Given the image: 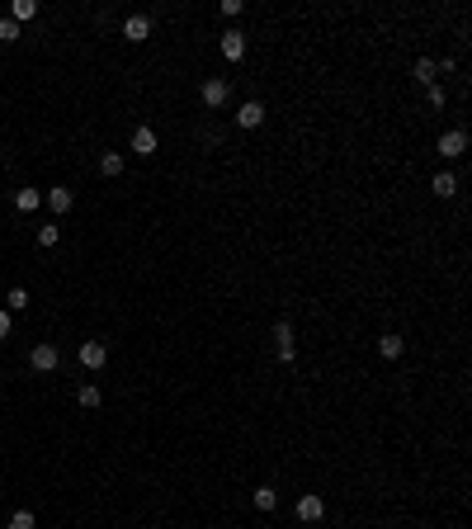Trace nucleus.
Wrapping results in <instances>:
<instances>
[{
    "instance_id": "1",
    "label": "nucleus",
    "mask_w": 472,
    "mask_h": 529,
    "mask_svg": "<svg viewBox=\"0 0 472 529\" xmlns=\"http://www.w3.org/2000/svg\"><path fill=\"white\" fill-rule=\"evenodd\" d=\"M199 95H204V104H208V109H222V104L232 99V85H227L222 76H208L204 85H199Z\"/></svg>"
},
{
    "instance_id": "2",
    "label": "nucleus",
    "mask_w": 472,
    "mask_h": 529,
    "mask_svg": "<svg viewBox=\"0 0 472 529\" xmlns=\"http://www.w3.org/2000/svg\"><path fill=\"white\" fill-rule=\"evenodd\" d=\"M57 364H62V355H57V345H33L29 350V369H38V374H52V369H57Z\"/></svg>"
},
{
    "instance_id": "3",
    "label": "nucleus",
    "mask_w": 472,
    "mask_h": 529,
    "mask_svg": "<svg viewBox=\"0 0 472 529\" xmlns=\"http://www.w3.org/2000/svg\"><path fill=\"white\" fill-rule=\"evenodd\" d=\"M218 47H222V57H227V62H241V57H246V33H241V29H222Z\"/></svg>"
},
{
    "instance_id": "4",
    "label": "nucleus",
    "mask_w": 472,
    "mask_h": 529,
    "mask_svg": "<svg viewBox=\"0 0 472 529\" xmlns=\"http://www.w3.org/2000/svg\"><path fill=\"white\" fill-rule=\"evenodd\" d=\"M274 355H279V364H293V355H298V345H293V327H288V322L274 327Z\"/></svg>"
},
{
    "instance_id": "5",
    "label": "nucleus",
    "mask_w": 472,
    "mask_h": 529,
    "mask_svg": "<svg viewBox=\"0 0 472 529\" xmlns=\"http://www.w3.org/2000/svg\"><path fill=\"white\" fill-rule=\"evenodd\" d=\"M463 152H468V133H463V128H449V133L440 138V156L444 161H458Z\"/></svg>"
},
{
    "instance_id": "6",
    "label": "nucleus",
    "mask_w": 472,
    "mask_h": 529,
    "mask_svg": "<svg viewBox=\"0 0 472 529\" xmlns=\"http://www.w3.org/2000/svg\"><path fill=\"white\" fill-rule=\"evenodd\" d=\"M104 359H109V345L104 341H85L80 345V364H85V369H104Z\"/></svg>"
},
{
    "instance_id": "7",
    "label": "nucleus",
    "mask_w": 472,
    "mask_h": 529,
    "mask_svg": "<svg viewBox=\"0 0 472 529\" xmlns=\"http://www.w3.org/2000/svg\"><path fill=\"white\" fill-rule=\"evenodd\" d=\"M43 203L52 208V213H57V218H62V213H71V203H76V194H71L66 185H57V189H47V194H43Z\"/></svg>"
},
{
    "instance_id": "8",
    "label": "nucleus",
    "mask_w": 472,
    "mask_h": 529,
    "mask_svg": "<svg viewBox=\"0 0 472 529\" xmlns=\"http://www.w3.org/2000/svg\"><path fill=\"white\" fill-rule=\"evenodd\" d=\"M265 123V104L260 99H246L241 109H236V128H260Z\"/></svg>"
},
{
    "instance_id": "9",
    "label": "nucleus",
    "mask_w": 472,
    "mask_h": 529,
    "mask_svg": "<svg viewBox=\"0 0 472 529\" xmlns=\"http://www.w3.org/2000/svg\"><path fill=\"white\" fill-rule=\"evenodd\" d=\"M123 38H128V43L151 38V19H147V15H128V19H123Z\"/></svg>"
},
{
    "instance_id": "10",
    "label": "nucleus",
    "mask_w": 472,
    "mask_h": 529,
    "mask_svg": "<svg viewBox=\"0 0 472 529\" xmlns=\"http://www.w3.org/2000/svg\"><path fill=\"white\" fill-rule=\"evenodd\" d=\"M321 515H326V501H321V497H312V492H307V497L298 501V520H307V525H316V520H321Z\"/></svg>"
},
{
    "instance_id": "11",
    "label": "nucleus",
    "mask_w": 472,
    "mask_h": 529,
    "mask_svg": "<svg viewBox=\"0 0 472 529\" xmlns=\"http://www.w3.org/2000/svg\"><path fill=\"white\" fill-rule=\"evenodd\" d=\"M132 152H137V156H156V133H151L147 123L132 133Z\"/></svg>"
},
{
    "instance_id": "12",
    "label": "nucleus",
    "mask_w": 472,
    "mask_h": 529,
    "mask_svg": "<svg viewBox=\"0 0 472 529\" xmlns=\"http://www.w3.org/2000/svg\"><path fill=\"white\" fill-rule=\"evenodd\" d=\"M430 189H435L440 199H454V194H458V175L454 171H440L435 180H430Z\"/></svg>"
},
{
    "instance_id": "13",
    "label": "nucleus",
    "mask_w": 472,
    "mask_h": 529,
    "mask_svg": "<svg viewBox=\"0 0 472 529\" xmlns=\"http://www.w3.org/2000/svg\"><path fill=\"white\" fill-rule=\"evenodd\" d=\"M411 76H416V80H421V85H425V90H430V85L440 80V71H435V62H430V57H421V62L411 66Z\"/></svg>"
},
{
    "instance_id": "14",
    "label": "nucleus",
    "mask_w": 472,
    "mask_h": 529,
    "mask_svg": "<svg viewBox=\"0 0 472 529\" xmlns=\"http://www.w3.org/2000/svg\"><path fill=\"white\" fill-rule=\"evenodd\" d=\"M378 350H383V355H387V359H402V355H406V341H402L397 331H387V336L378 341Z\"/></svg>"
},
{
    "instance_id": "15",
    "label": "nucleus",
    "mask_w": 472,
    "mask_h": 529,
    "mask_svg": "<svg viewBox=\"0 0 472 529\" xmlns=\"http://www.w3.org/2000/svg\"><path fill=\"white\" fill-rule=\"evenodd\" d=\"M33 15H38V0H15V5H10V19H15V24H29Z\"/></svg>"
},
{
    "instance_id": "16",
    "label": "nucleus",
    "mask_w": 472,
    "mask_h": 529,
    "mask_svg": "<svg viewBox=\"0 0 472 529\" xmlns=\"http://www.w3.org/2000/svg\"><path fill=\"white\" fill-rule=\"evenodd\" d=\"M274 506H279V492H274V487H255V511H274Z\"/></svg>"
},
{
    "instance_id": "17",
    "label": "nucleus",
    "mask_w": 472,
    "mask_h": 529,
    "mask_svg": "<svg viewBox=\"0 0 472 529\" xmlns=\"http://www.w3.org/2000/svg\"><path fill=\"white\" fill-rule=\"evenodd\" d=\"M99 171L109 175V180H113V175H123V152H104V156H99Z\"/></svg>"
},
{
    "instance_id": "18",
    "label": "nucleus",
    "mask_w": 472,
    "mask_h": 529,
    "mask_svg": "<svg viewBox=\"0 0 472 529\" xmlns=\"http://www.w3.org/2000/svg\"><path fill=\"white\" fill-rule=\"evenodd\" d=\"M38 203H43V194H38V189H19V194H15V208H19V213H33Z\"/></svg>"
},
{
    "instance_id": "19",
    "label": "nucleus",
    "mask_w": 472,
    "mask_h": 529,
    "mask_svg": "<svg viewBox=\"0 0 472 529\" xmlns=\"http://www.w3.org/2000/svg\"><path fill=\"white\" fill-rule=\"evenodd\" d=\"M29 308V288H10L5 293V312H24Z\"/></svg>"
},
{
    "instance_id": "20",
    "label": "nucleus",
    "mask_w": 472,
    "mask_h": 529,
    "mask_svg": "<svg viewBox=\"0 0 472 529\" xmlns=\"http://www.w3.org/2000/svg\"><path fill=\"white\" fill-rule=\"evenodd\" d=\"M57 241H62V227H57V222H43V227H38V246H57Z\"/></svg>"
},
{
    "instance_id": "21",
    "label": "nucleus",
    "mask_w": 472,
    "mask_h": 529,
    "mask_svg": "<svg viewBox=\"0 0 472 529\" xmlns=\"http://www.w3.org/2000/svg\"><path fill=\"white\" fill-rule=\"evenodd\" d=\"M76 402H80V406H90V411H94V406L104 402V397H99V388H94V383H85V388L76 392Z\"/></svg>"
},
{
    "instance_id": "22",
    "label": "nucleus",
    "mask_w": 472,
    "mask_h": 529,
    "mask_svg": "<svg viewBox=\"0 0 472 529\" xmlns=\"http://www.w3.org/2000/svg\"><path fill=\"white\" fill-rule=\"evenodd\" d=\"M5 529H38V520H33V511H15Z\"/></svg>"
},
{
    "instance_id": "23",
    "label": "nucleus",
    "mask_w": 472,
    "mask_h": 529,
    "mask_svg": "<svg viewBox=\"0 0 472 529\" xmlns=\"http://www.w3.org/2000/svg\"><path fill=\"white\" fill-rule=\"evenodd\" d=\"M0 43H19V24L15 19H0Z\"/></svg>"
},
{
    "instance_id": "24",
    "label": "nucleus",
    "mask_w": 472,
    "mask_h": 529,
    "mask_svg": "<svg viewBox=\"0 0 472 529\" xmlns=\"http://www.w3.org/2000/svg\"><path fill=\"white\" fill-rule=\"evenodd\" d=\"M10 327H15V322H10V312L0 308V341H5V336H10Z\"/></svg>"
}]
</instances>
